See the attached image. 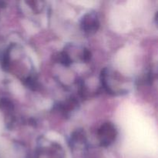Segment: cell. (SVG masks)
<instances>
[{
    "label": "cell",
    "mask_w": 158,
    "mask_h": 158,
    "mask_svg": "<svg viewBox=\"0 0 158 158\" xmlns=\"http://www.w3.org/2000/svg\"><path fill=\"white\" fill-rule=\"evenodd\" d=\"M117 137V130L111 123H105L102 125L98 131V137L100 145L108 146L115 140Z\"/></svg>",
    "instance_id": "cell-1"
},
{
    "label": "cell",
    "mask_w": 158,
    "mask_h": 158,
    "mask_svg": "<svg viewBox=\"0 0 158 158\" xmlns=\"http://www.w3.org/2000/svg\"><path fill=\"white\" fill-rule=\"evenodd\" d=\"M80 27L86 33L94 34L97 32L100 28V22L97 14L93 12L85 14L80 22Z\"/></svg>",
    "instance_id": "cell-2"
},
{
    "label": "cell",
    "mask_w": 158,
    "mask_h": 158,
    "mask_svg": "<svg viewBox=\"0 0 158 158\" xmlns=\"http://www.w3.org/2000/svg\"><path fill=\"white\" fill-rule=\"evenodd\" d=\"M0 109L6 114H10L14 109L13 103L8 98H2L0 100Z\"/></svg>",
    "instance_id": "cell-3"
},
{
    "label": "cell",
    "mask_w": 158,
    "mask_h": 158,
    "mask_svg": "<svg viewBox=\"0 0 158 158\" xmlns=\"http://www.w3.org/2000/svg\"><path fill=\"white\" fill-rule=\"evenodd\" d=\"M57 60L60 61V63L63 64L64 66H69V64L71 63V60L69 58V55L65 52H62L59 53V55L57 56Z\"/></svg>",
    "instance_id": "cell-4"
},
{
    "label": "cell",
    "mask_w": 158,
    "mask_h": 158,
    "mask_svg": "<svg viewBox=\"0 0 158 158\" xmlns=\"http://www.w3.org/2000/svg\"><path fill=\"white\" fill-rule=\"evenodd\" d=\"M90 57L91 53L89 50H87V49L83 50V55H82V60H83V61H88V60H89Z\"/></svg>",
    "instance_id": "cell-5"
},
{
    "label": "cell",
    "mask_w": 158,
    "mask_h": 158,
    "mask_svg": "<svg viewBox=\"0 0 158 158\" xmlns=\"http://www.w3.org/2000/svg\"><path fill=\"white\" fill-rule=\"evenodd\" d=\"M6 6V3L3 2H0V9L2 8H4Z\"/></svg>",
    "instance_id": "cell-6"
}]
</instances>
